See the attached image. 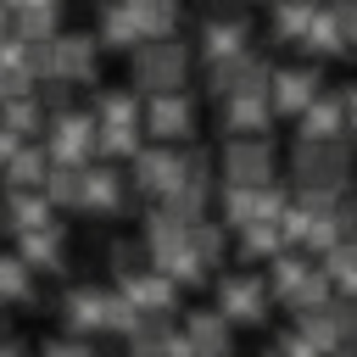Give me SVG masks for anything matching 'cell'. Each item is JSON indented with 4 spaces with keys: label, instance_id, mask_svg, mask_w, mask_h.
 Segmentation results:
<instances>
[{
    "label": "cell",
    "instance_id": "obj_1",
    "mask_svg": "<svg viewBox=\"0 0 357 357\" xmlns=\"http://www.w3.org/2000/svg\"><path fill=\"white\" fill-rule=\"evenodd\" d=\"M128 73L139 84V95H173L184 89V73H190V45L173 33V39H145L128 50Z\"/></svg>",
    "mask_w": 357,
    "mask_h": 357
},
{
    "label": "cell",
    "instance_id": "obj_2",
    "mask_svg": "<svg viewBox=\"0 0 357 357\" xmlns=\"http://www.w3.org/2000/svg\"><path fill=\"white\" fill-rule=\"evenodd\" d=\"M346 173H351L346 139H301L290 156V178L301 184V195H340Z\"/></svg>",
    "mask_w": 357,
    "mask_h": 357
},
{
    "label": "cell",
    "instance_id": "obj_3",
    "mask_svg": "<svg viewBox=\"0 0 357 357\" xmlns=\"http://www.w3.org/2000/svg\"><path fill=\"white\" fill-rule=\"evenodd\" d=\"M45 156H50V167H89V156H95V117L89 112H56L50 123H45Z\"/></svg>",
    "mask_w": 357,
    "mask_h": 357
},
{
    "label": "cell",
    "instance_id": "obj_4",
    "mask_svg": "<svg viewBox=\"0 0 357 357\" xmlns=\"http://www.w3.org/2000/svg\"><path fill=\"white\" fill-rule=\"evenodd\" d=\"M139 128L156 134V145H184V139L195 134V100H190L184 89H173V95H145Z\"/></svg>",
    "mask_w": 357,
    "mask_h": 357
},
{
    "label": "cell",
    "instance_id": "obj_5",
    "mask_svg": "<svg viewBox=\"0 0 357 357\" xmlns=\"http://www.w3.org/2000/svg\"><path fill=\"white\" fill-rule=\"evenodd\" d=\"M95 61H100V39L84 28V33H56L50 39V67L45 78L50 84H89L95 78Z\"/></svg>",
    "mask_w": 357,
    "mask_h": 357
},
{
    "label": "cell",
    "instance_id": "obj_6",
    "mask_svg": "<svg viewBox=\"0 0 357 357\" xmlns=\"http://www.w3.org/2000/svg\"><path fill=\"white\" fill-rule=\"evenodd\" d=\"M178 173H184V151L178 145H151V151H139L128 162V184L139 195H151V201H167L178 190Z\"/></svg>",
    "mask_w": 357,
    "mask_h": 357
},
{
    "label": "cell",
    "instance_id": "obj_7",
    "mask_svg": "<svg viewBox=\"0 0 357 357\" xmlns=\"http://www.w3.org/2000/svg\"><path fill=\"white\" fill-rule=\"evenodd\" d=\"M212 296H218V312L229 318V324H262L268 318V279H257V273H223L218 284H212Z\"/></svg>",
    "mask_w": 357,
    "mask_h": 357
},
{
    "label": "cell",
    "instance_id": "obj_8",
    "mask_svg": "<svg viewBox=\"0 0 357 357\" xmlns=\"http://www.w3.org/2000/svg\"><path fill=\"white\" fill-rule=\"evenodd\" d=\"M223 178H229V184H245V190H262V184L273 178V139H268V134L229 139V145H223Z\"/></svg>",
    "mask_w": 357,
    "mask_h": 357
},
{
    "label": "cell",
    "instance_id": "obj_9",
    "mask_svg": "<svg viewBox=\"0 0 357 357\" xmlns=\"http://www.w3.org/2000/svg\"><path fill=\"white\" fill-rule=\"evenodd\" d=\"M268 78H273V67H268L257 50H245V56H234V61L206 67V84H212V95H218V100H234V95H268Z\"/></svg>",
    "mask_w": 357,
    "mask_h": 357
},
{
    "label": "cell",
    "instance_id": "obj_10",
    "mask_svg": "<svg viewBox=\"0 0 357 357\" xmlns=\"http://www.w3.org/2000/svg\"><path fill=\"white\" fill-rule=\"evenodd\" d=\"M245 50H251V22H245L240 11H212V17L201 22V61H206V67L234 61V56H245Z\"/></svg>",
    "mask_w": 357,
    "mask_h": 357
},
{
    "label": "cell",
    "instance_id": "obj_11",
    "mask_svg": "<svg viewBox=\"0 0 357 357\" xmlns=\"http://www.w3.org/2000/svg\"><path fill=\"white\" fill-rule=\"evenodd\" d=\"M312 95H324L318 67H279V73L268 78V106H273V117H301V112L312 106Z\"/></svg>",
    "mask_w": 357,
    "mask_h": 357
},
{
    "label": "cell",
    "instance_id": "obj_12",
    "mask_svg": "<svg viewBox=\"0 0 357 357\" xmlns=\"http://www.w3.org/2000/svg\"><path fill=\"white\" fill-rule=\"evenodd\" d=\"M234 324L223 318V312H206V307H195V312H184V324H178V335L201 351V357H229V346H234V335H229Z\"/></svg>",
    "mask_w": 357,
    "mask_h": 357
},
{
    "label": "cell",
    "instance_id": "obj_13",
    "mask_svg": "<svg viewBox=\"0 0 357 357\" xmlns=\"http://www.w3.org/2000/svg\"><path fill=\"white\" fill-rule=\"evenodd\" d=\"M218 123H223L234 139L268 134V128H273V106H268V95H234V100H218Z\"/></svg>",
    "mask_w": 357,
    "mask_h": 357
},
{
    "label": "cell",
    "instance_id": "obj_14",
    "mask_svg": "<svg viewBox=\"0 0 357 357\" xmlns=\"http://www.w3.org/2000/svg\"><path fill=\"white\" fill-rule=\"evenodd\" d=\"M95 39L112 45V50H134V45H145V33H139L128 0H100V11H95Z\"/></svg>",
    "mask_w": 357,
    "mask_h": 357
},
{
    "label": "cell",
    "instance_id": "obj_15",
    "mask_svg": "<svg viewBox=\"0 0 357 357\" xmlns=\"http://www.w3.org/2000/svg\"><path fill=\"white\" fill-rule=\"evenodd\" d=\"M296 128H301V139H340V134H346V106H340V95H312V106L296 117Z\"/></svg>",
    "mask_w": 357,
    "mask_h": 357
},
{
    "label": "cell",
    "instance_id": "obj_16",
    "mask_svg": "<svg viewBox=\"0 0 357 357\" xmlns=\"http://www.w3.org/2000/svg\"><path fill=\"white\" fill-rule=\"evenodd\" d=\"M123 190H128V178L117 173V167H84V195H78V206L84 212H112L117 201H123Z\"/></svg>",
    "mask_w": 357,
    "mask_h": 357
},
{
    "label": "cell",
    "instance_id": "obj_17",
    "mask_svg": "<svg viewBox=\"0 0 357 357\" xmlns=\"http://www.w3.org/2000/svg\"><path fill=\"white\" fill-rule=\"evenodd\" d=\"M128 11H134L145 39H173L178 17H184V0H128Z\"/></svg>",
    "mask_w": 357,
    "mask_h": 357
},
{
    "label": "cell",
    "instance_id": "obj_18",
    "mask_svg": "<svg viewBox=\"0 0 357 357\" xmlns=\"http://www.w3.org/2000/svg\"><path fill=\"white\" fill-rule=\"evenodd\" d=\"M89 117H95V128H139V89H134V95H128V89L95 95Z\"/></svg>",
    "mask_w": 357,
    "mask_h": 357
},
{
    "label": "cell",
    "instance_id": "obj_19",
    "mask_svg": "<svg viewBox=\"0 0 357 357\" xmlns=\"http://www.w3.org/2000/svg\"><path fill=\"white\" fill-rule=\"evenodd\" d=\"M22 262H28V273H61V223L22 234Z\"/></svg>",
    "mask_w": 357,
    "mask_h": 357
},
{
    "label": "cell",
    "instance_id": "obj_20",
    "mask_svg": "<svg viewBox=\"0 0 357 357\" xmlns=\"http://www.w3.org/2000/svg\"><path fill=\"white\" fill-rule=\"evenodd\" d=\"M67 329H73V335H84V329H106V290L78 284V290L67 296Z\"/></svg>",
    "mask_w": 357,
    "mask_h": 357
},
{
    "label": "cell",
    "instance_id": "obj_21",
    "mask_svg": "<svg viewBox=\"0 0 357 357\" xmlns=\"http://www.w3.org/2000/svg\"><path fill=\"white\" fill-rule=\"evenodd\" d=\"M324 279H329V290H340V301H357V245L351 240L324 251Z\"/></svg>",
    "mask_w": 357,
    "mask_h": 357
},
{
    "label": "cell",
    "instance_id": "obj_22",
    "mask_svg": "<svg viewBox=\"0 0 357 357\" xmlns=\"http://www.w3.org/2000/svg\"><path fill=\"white\" fill-rule=\"evenodd\" d=\"M312 22H318V0H279L273 6V33L290 39V45H301Z\"/></svg>",
    "mask_w": 357,
    "mask_h": 357
},
{
    "label": "cell",
    "instance_id": "obj_23",
    "mask_svg": "<svg viewBox=\"0 0 357 357\" xmlns=\"http://www.w3.org/2000/svg\"><path fill=\"white\" fill-rule=\"evenodd\" d=\"M45 357H95V346H89L84 335H61V340L45 346Z\"/></svg>",
    "mask_w": 357,
    "mask_h": 357
},
{
    "label": "cell",
    "instance_id": "obj_24",
    "mask_svg": "<svg viewBox=\"0 0 357 357\" xmlns=\"http://www.w3.org/2000/svg\"><path fill=\"white\" fill-rule=\"evenodd\" d=\"M340 106H346V134L357 139V84H351V89L340 95Z\"/></svg>",
    "mask_w": 357,
    "mask_h": 357
},
{
    "label": "cell",
    "instance_id": "obj_25",
    "mask_svg": "<svg viewBox=\"0 0 357 357\" xmlns=\"http://www.w3.org/2000/svg\"><path fill=\"white\" fill-rule=\"evenodd\" d=\"M324 357H357V340H340V346H329Z\"/></svg>",
    "mask_w": 357,
    "mask_h": 357
},
{
    "label": "cell",
    "instance_id": "obj_26",
    "mask_svg": "<svg viewBox=\"0 0 357 357\" xmlns=\"http://www.w3.org/2000/svg\"><path fill=\"white\" fill-rule=\"evenodd\" d=\"M273 357H284V351H273Z\"/></svg>",
    "mask_w": 357,
    "mask_h": 357
}]
</instances>
